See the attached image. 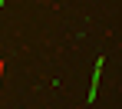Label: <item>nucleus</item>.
Returning <instances> with one entry per match:
<instances>
[{
    "label": "nucleus",
    "instance_id": "nucleus-1",
    "mask_svg": "<svg viewBox=\"0 0 122 109\" xmlns=\"http://www.w3.org/2000/svg\"><path fill=\"white\" fill-rule=\"evenodd\" d=\"M0 79H3V60H0Z\"/></svg>",
    "mask_w": 122,
    "mask_h": 109
}]
</instances>
